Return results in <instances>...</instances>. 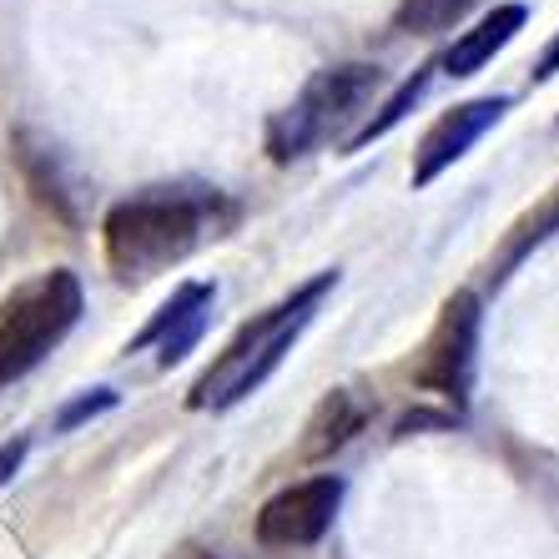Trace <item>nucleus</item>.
Segmentation results:
<instances>
[{
	"label": "nucleus",
	"mask_w": 559,
	"mask_h": 559,
	"mask_svg": "<svg viewBox=\"0 0 559 559\" xmlns=\"http://www.w3.org/2000/svg\"><path fill=\"white\" fill-rule=\"evenodd\" d=\"M237 212L222 202L217 192H152L136 202L106 212L102 242L106 262L117 267V277H156L162 267L182 262L202 237H217Z\"/></svg>",
	"instance_id": "nucleus-1"
},
{
	"label": "nucleus",
	"mask_w": 559,
	"mask_h": 559,
	"mask_svg": "<svg viewBox=\"0 0 559 559\" xmlns=\"http://www.w3.org/2000/svg\"><path fill=\"white\" fill-rule=\"evenodd\" d=\"M333 283H338V273H318L308 287H298L293 298H283L277 308L252 318V323L222 348L217 364L192 383L187 408H233L237 399H248L252 389H262L267 373L287 358V348L298 343V333L312 323V308L323 302V293Z\"/></svg>",
	"instance_id": "nucleus-2"
},
{
	"label": "nucleus",
	"mask_w": 559,
	"mask_h": 559,
	"mask_svg": "<svg viewBox=\"0 0 559 559\" xmlns=\"http://www.w3.org/2000/svg\"><path fill=\"white\" fill-rule=\"evenodd\" d=\"M81 318V283L66 267L21 283L0 302V389L26 378L31 368L76 328Z\"/></svg>",
	"instance_id": "nucleus-3"
},
{
	"label": "nucleus",
	"mask_w": 559,
	"mask_h": 559,
	"mask_svg": "<svg viewBox=\"0 0 559 559\" xmlns=\"http://www.w3.org/2000/svg\"><path fill=\"white\" fill-rule=\"evenodd\" d=\"M383 86V71L368 61H348V66H328L302 86V96L287 111H277L267 121V152L273 162H293V156L312 152L318 142L338 136L343 121L353 111H364V102Z\"/></svg>",
	"instance_id": "nucleus-4"
},
{
	"label": "nucleus",
	"mask_w": 559,
	"mask_h": 559,
	"mask_svg": "<svg viewBox=\"0 0 559 559\" xmlns=\"http://www.w3.org/2000/svg\"><path fill=\"white\" fill-rule=\"evenodd\" d=\"M474 348H479V298L468 287H459L454 298L439 308V323H433L429 343H424L414 383L449 399V404H464L468 383H474Z\"/></svg>",
	"instance_id": "nucleus-5"
},
{
	"label": "nucleus",
	"mask_w": 559,
	"mask_h": 559,
	"mask_svg": "<svg viewBox=\"0 0 559 559\" xmlns=\"http://www.w3.org/2000/svg\"><path fill=\"white\" fill-rule=\"evenodd\" d=\"M343 504V479L338 474H318L302 479L283 495H273L258 514V545L262 549H308L333 530V514Z\"/></svg>",
	"instance_id": "nucleus-6"
},
{
	"label": "nucleus",
	"mask_w": 559,
	"mask_h": 559,
	"mask_svg": "<svg viewBox=\"0 0 559 559\" xmlns=\"http://www.w3.org/2000/svg\"><path fill=\"white\" fill-rule=\"evenodd\" d=\"M504 111H509V96H479V102H464V106H454V111H443V117L433 121L429 131H424V142H418L414 187L439 182V171L454 167L459 156L479 142L484 131L495 127Z\"/></svg>",
	"instance_id": "nucleus-7"
},
{
	"label": "nucleus",
	"mask_w": 559,
	"mask_h": 559,
	"mask_svg": "<svg viewBox=\"0 0 559 559\" xmlns=\"http://www.w3.org/2000/svg\"><path fill=\"white\" fill-rule=\"evenodd\" d=\"M207 312H212V287L207 283H182L167 302H162V312H156L152 323L131 338L127 353L146 348V343H162V353H156V358H162V368H171L177 358H187V353H192L197 338H202Z\"/></svg>",
	"instance_id": "nucleus-8"
},
{
	"label": "nucleus",
	"mask_w": 559,
	"mask_h": 559,
	"mask_svg": "<svg viewBox=\"0 0 559 559\" xmlns=\"http://www.w3.org/2000/svg\"><path fill=\"white\" fill-rule=\"evenodd\" d=\"M524 21H530V11H524V5H495L479 26L464 31V36L443 51V71H449V76H474L484 61H495V51H504L509 40L520 36Z\"/></svg>",
	"instance_id": "nucleus-9"
},
{
	"label": "nucleus",
	"mask_w": 559,
	"mask_h": 559,
	"mask_svg": "<svg viewBox=\"0 0 559 559\" xmlns=\"http://www.w3.org/2000/svg\"><path fill=\"white\" fill-rule=\"evenodd\" d=\"M364 424H368V404H364V399H353L348 389L328 393L323 404H318V414L308 418L302 459H328V454H338V449H348L353 433H364Z\"/></svg>",
	"instance_id": "nucleus-10"
},
{
	"label": "nucleus",
	"mask_w": 559,
	"mask_h": 559,
	"mask_svg": "<svg viewBox=\"0 0 559 559\" xmlns=\"http://www.w3.org/2000/svg\"><path fill=\"white\" fill-rule=\"evenodd\" d=\"M15 146H21V167H26L31 187H36V202L40 207H51L61 222H76V212H71V197H66V182H61V171H56V156L46 152V146H36L21 131L15 136Z\"/></svg>",
	"instance_id": "nucleus-11"
},
{
	"label": "nucleus",
	"mask_w": 559,
	"mask_h": 559,
	"mask_svg": "<svg viewBox=\"0 0 559 559\" xmlns=\"http://www.w3.org/2000/svg\"><path fill=\"white\" fill-rule=\"evenodd\" d=\"M429 71H433V66H418L414 76H408L404 86H399V92H393L389 102H383V111H378V117H368L364 127L353 131V136H348V152H364L368 142H378L383 131H393V127H399V121H404L408 111H414V106H418V96L429 92Z\"/></svg>",
	"instance_id": "nucleus-12"
},
{
	"label": "nucleus",
	"mask_w": 559,
	"mask_h": 559,
	"mask_svg": "<svg viewBox=\"0 0 559 559\" xmlns=\"http://www.w3.org/2000/svg\"><path fill=\"white\" fill-rule=\"evenodd\" d=\"M479 0H399L393 11V26L408 31V36H439V31L459 26Z\"/></svg>",
	"instance_id": "nucleus-13"
},
{
	"label": "nucleus",
	"mask_w": 559,
	"mask_h": 559,
	"mask_svg": "<svg viewBox=\"0 0 559 559\" xmlns=\"http://www.w3.org/2000/svg\"><path fill=\"white\" fill-rule=\"evenodd\" d=\"M555 227H559V192L549 197V202H545L539 212H530V217H524L520 227H514V233H509L504 252H499V262H495V277H504L509 267H514V262H520L530 248H539V242H545V237L555 233Z\"/></svg>",
	"instance_id": "nucleus-14"
},
{
	"label": "nucleus",
	"mask_w": 559,
	"mask_h": 559,
	"mask_svg": "<svg viewBox=\"0 0 559 559\" xmlns=\"http://www.w3.org/2000/svg\"><path fill=\"white\" fill-rule=\"evenodd\" d=\"M117 404V393L111 389H96V393H86V399H76V404H66L61 414H56V429H76V424H86V418H96V414H106V408Z\"/></svg>",
	"instance_id": "nucleus-15"
},
{
	"label": "nucleus",
	"mask_w": 559,
	"mask_h": 559,
	"mask_svg": "<svg viewBox=\"0 0 559 559\" xmlns=\"http://www.w3.org/2000/svg\"><path fill=\"white\" fill-rule=\"evenodd\" d=\"M21 459H26V439H15V443H5V449H0V484L21 468Z\"/></svg>",
	"instance_id": "nucleus-16"
},
{
	"label": "nucleus",
	"mask_w": 559,
	"mask_h": 559,
	"mask_svg": "<svg viewBox=\"0 0 559 559\" xmlns=\"http://www.w3.org/2000/svg\"><path fill=\"white\" fill-rule=\"evenodd\" d=\"M555 66H559V40H555V46H549V56H545V61L534 66V76H539V81H545V76H555Z\"/></svg>",
	"instance_id": "nucleus-17"
},
{
	"label": "nucleus",
	"mask_w": 559,
	"mask_h": 559,
	"mask_svg": "<svg viewBox=\"0 0 559 559\" xmlns=\"http://www.w3.org/2000/svg\"><path fill=\"white\" fill-rule=\"evenodd\" d=\"M177 559H217V555H207V549H182Z\"/></svg>",
	"instance_id": "nucleus-18"
}]
</instances>
